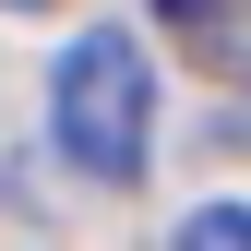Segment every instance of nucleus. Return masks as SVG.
Returning <instances> with one entry per match:
<instances>
[{"label": "nucleus", "mask_w": 251, "mask_h": 251, "mask_svg": "<svg viewBox=\"0 0 251 251\" xmlns=\"http://www.w3.org/2000/svg\"><path fill=\"white\" fill-rule=\"evenodd\" d=\"M48 132H60V155H72L84 179H144V144H155V72H144V36L96 24V36L60 48V72H48Z\"/></svg>", "instance_id": "nucleus-1"}, {"label": "nucleus", "mask_w": 251, "mask_h": 251, "mask_svg": "<svg viewBox=\"0 0 251 251\" xmlns=\"http://www.w3.org/2000/svg\"><path fill=\"white\" fill-rule=\"evenodd\" d=\"M155 12L192 48H215V60H251V0H155Z\"/></svg>", "instance_id": "nucleus-2"}, {"label": "nucleus", "mask_w": 251, "mask_h": 251, "mask_svg": "<svg viewBox=\"0 0 251 251\" xmlns=\"http://www.w3.org/2000/svg\"><path fill=\"white\" fill-rule=\"evenodd\" d=\"M168 251H251V203H192Z\"/></svg>", "instance_id": "nucleus-3"}, {"label": "nucleus", "mask_w": 251, "mask_h": 251, "mask_svg": "<svg viewBox=\"0 0 251 251\" xmlns=\"http://www.w3.org/2000/svg\"><path fill=\"white\" fill-rule=\"evenodd\" d=\"M0 12H48V0H0Z\"/></svg>", "instance_id": "nucleus-4"}]
</instances>
